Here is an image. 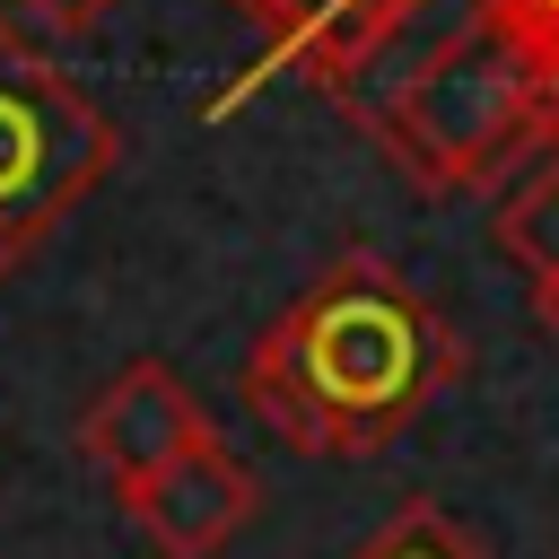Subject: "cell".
<instances>
[{
    "instance_id": "cell-1",
    "label": "cell",
    "mask_w": 559,
    "mask_h": 559,
    "mask_svg": "<svg viewBox=\"0 0 559 559\" xmlns=\"http://www.w3.org/2000/svg\"><path fill=\"white\" fill-rule=\"evenodd\" d=\"M463 376V332L384 262L341 253L245 358V411L288 454H384Z\"/></svg>"
},
{
    "instance_id": "cell-2",
    "label": "cell",
    "mask_w": 559,
    "mask_h": 559,
    "mask_svg": "<svg viewBox=\"0 0 559 559\" xmlns=\"http://www.w3.org/2000/svg\"><path fill=\"white\" fill-rule=\"evenodd\" d=\"M402 175H419L428 192H463V183H489L507 175L542 131H559V87L550 70L472 0V17L419 52L411 79H393L367 114H358Z\"/></svg>"
},
{
    "instance_id": "cell-3",
    "label": "cell",
    "mask_w": 559,
    "mask_h": 559,
    "mask_svg": "<svg viewBox=\"0 0 559 559\" xmlns=\"http://www.w3.org/2000/svg\"><path fill=\"white\" fill-rule=\"evenodd\" d=\"M122 157L105 105L0 17V271L26 262Z\"/></svg>"
},
{
    "instance_id": "cell-4",
    "label": "cell",
    "mask_w": 559,
    "mask_h": 559,
    "mask_svg": "<svg viewBox=\"0 0 559 559\" xmlns=\"http://www.w3.org/2000/svg\"><path fill=\"white\" fill-rule=\"evenodd\" d=\"M253 507H262V480H253L218 437L183 445L175 463H157L148 480L122 489V515H131V533H140L157 559H218V550L253 524Z\"/></svg>"
},
{
    "instance_id": "cell-5",
    "label": "cell",
    "mask_w": 559,
    "mask_h": 559,
    "mask_svg": "<svg viewBox=\"0 0 559 559\" xmlns=\"http://www.w3.org/2000/svg\"><path fill=\"white\" fill-rule=\"evenodd\" d=\"M79 454L114 480V498L131 489V480H148L157 463H175L183 445H201L210 437V411L183 393V376L166 367V358H131L87 411H79Z\"/></svg>"
},
{
    "instance_id": "cell-6",
    "label": "cell",
    "mask_w": 559,
    "mask_h": 559,
    "mask_svg": "<svg viewBox=\"0 0 559 559\" xmlns=\"http://www.w3.org/2000/svg\"><path fill=\"white\" fill-rule=\"evenodd\" d=\"M498 245H507L533 280L559 271V131H542V140L515 157V175H507V192H498Z\"/></svg>"
},
{
    "instance_id": "cell-7",
    "label": "cell",
    "mask_w": 559,
    "mask_h": 559,
    "mask_svg": "<svg viewBox=\"0 0 559 559\" xmlns=\"http://www.w3.org/2000/svg\"><path fill=\"white\" fill-rule=\"evenodd\" d=\"M349 559H480V542H472L445 507H428V498H419V507H402L393 524H376Z\"/></svg>"
},
{
    "instance_id": "cell-8",
    "label": "cell",
    "mask_w": 559,
    "mask_h": 559,
    "mask_svg": "<svg viewBox=\"0 0 559 559\" xmlns=\"http://www.w3.org/2000/svg\"><path fill=\"white\" fill-rule=\"evenodd\" d=\"M26 26H44V35H96L122 0H9Z\"/></svg>"
},
{
    "instance_id": "cell-9",
    "label": "cell",
    "mask_w": 559,
    "mask_h": 559,
    "mask_svg": "<svg viewBox=\"0 0 559 559\" xmlns=\"http://www.w3.org/2000/svg\"><path fill=\"white\" fill-rule=\"evenodd\" d=\"M533 314H542V332L559 341V271H550V280H533Z\"/></svg>"
},
{
    "instance_id": "cell-10",
    "label": "cell",
    "mask_w": 559,
    "mask_h": 559,
    "mask_svg": "<svg viewBox=\"0 0 559 559\" xmlns=\"http://www.w3.org/2000/svg\"><path fill=\"white\" fill-rule=\"evenodd\" d=\"M550 559H559V550H550Z\"/></svg>"
}]
</instances>
